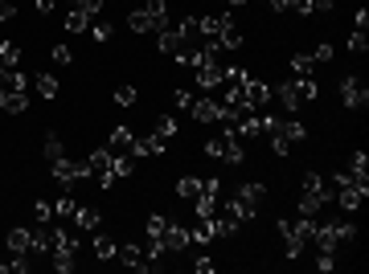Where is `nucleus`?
<instances>
[{"mask_svg": "<svg viewBox=\"0 0 369 274\" xmlns=\"http://www.w3.org/2000/svg\"><path fill=\"white\" fill-rule=\"evenodd\" d=\"M263 201H267V188H263L259 181H250V184H242V188L226 201V213H230L238 226H246V221H254V217H259Z\"/></svg>", "mask_w": 369, "mask_h": 274, "instance_id": "obj_1", "label": "nucleus"}, {"mask_svg": "<svg viewBox=\"0 0 369 274\" xmlns=\"http://www.w3.org/2000/svg\"><path fill=\"white\" fill-rule=\"evenodd\" d=\"M205 156H209V160H218V164H230V168H242V164H246V148H242V139L234 136L230 127H221V131L209 136Z\"/></svg>", "mask_w": 369, "mask_h": 274, "instance_id": "obj_2", "label": "nucleus"}, {"mask_svg": "<svg viewBox=\"0 0 369 274\" xmlns=\"http://www.w3.org/2000/svg\"><path fill=\"white\" fill-rule=\"evenodd\" d=\"M169 25V4L164 0H144L140 8L127 13V29L131 33H160Z\"/></svg>", "mask_w": 369, "mask_h": 274, "instance_id": "obj_3", "label": "nucleus"}, {"mask_svg": "<svg viewBox=\"0 0 369 274\" xmlns=\"http://www.w3.org/2000/svg\"><path fill=\"white\" fill-rule=\"evenodd\" d=\"M156 46H160V53H164V58H172V62H185V66H189V58H193V49L201 46V37H185L176 25H164V29L156 33Z\"/></svg>", "mask_w": 369, "mask_h": 274, "instance_id": "obj_4", "label": "nucleus"}, {"mask_svg": "<svg viewBox=\"0 0 369 274\" xmlns=\"http://www.w3.org/2000/svg\"><path fill=\"white\" fill-rule=\"evenodd\" d=\"M304 136H308V127H304L295 115H292V119H279V127L271 131V152H275V156H292V148Z\"/></svg>", "mask_w": 369, "mask_h": 274, "instance_id": "obj_5", "label": "nucleus"}, {"mask_svg": "<svg viewBox=\"0 0 369 274\" xmlns=\"http://www.w3.org/2000/svg\"><path fill=\"white\" fill-rule=\"evenodd\" d=\"M91 176H95V172H91V164L86 160H66V156L53 160V181L66 184V188H78V184H86Z\"/></svg>", "mask_w": 369, "mask_h": 274, "instance_id": "obj_6", "label": "nucleus"}, {"mask_svg": "<svg viewBox=\"0 0 369 274\" xmlns=\"http://www.w3.org/2000/svg\"><path fill=\"white\" fill-rule=\"evenodd\" d=\"M197 123H205V127H221L226 123V107H221V98H193V107H189Z\"/></svg>", "mask_w": 369, "mask_h": 274, "instance_id": "obj_7", "label": "nucleus"}, {"mask_svg": "<svg viewBox=\"0 0 369 274\" xmlns=\"http://www.w3.org/2000/svg\"><path fill=\"white\" fill-rule=\"evenodd\" d=\"M341 103L349 107V111H361L369 103V86L357 78V74H344L341 78Z\"/></svg>", "mask_w": 369, "mask_h": 274, "instance_id": "obj_8", "label": "nucleus"}, {"mask_svg": "<svg viewBox=\"0 0 369 274\" xmlns=\"http://www.w3.org/2000/svg\"><path fill=\"white\" fill-rule=\"evenodd\" d=\"M242 94H246V107H250V111H267V103H271V86L263 82V78H250V74H246Z\"/></svg>", "mask_w": 369, "mask_h": 274, "instance_id": "obj_9", "label": "nucleus"}, {"mask_svg": "<svg viewBox=\"0 0 369 274\" xmlns=\"http://www.w3.org/2000/svg\"><path fill=\"white\" fill-rule=\"evenodd\" d=\"M160 242H164V250H169V254H181V250H189V246H193V233L181 226V221H169L164 233H160Z\"/></svg>", "mask_w": 369, "mask_h": 274, "instance_id": "obj_10", "label": "nucleus"}, {"mask_svg": "<svg viewBox=\"0 0 369 274\" xmlns=\"http://www.w3.org/2000/svg\"><path fill=\"white\" fill-rule=\"evenodd\" d=\"M115 258H119L123 266H131V270H152L144 246H136V242H115Z\"/></svg>", "mask_w": 369, "mask_h": 274, "instance_id": "obj_11", "label": "nucleus"}, {"mask_svg": "<svg viewBox=\"0 0 369 274\" xmlns=\"http://www.w3.org/2000/svg\"><path fill=\"white\" fill-rule=\"evenodd\" d=\"M164 143H169V139L160 136V131L136 136V143H131V160H148V156H160V152H164Z\"/></svg>", "mask_w": 369, "mask_h": 274, "instance_id": "obj_12", "label": "nucleus"}, {"mask_svg": "<svg viewBox=\"0 0 369 274\" xmlns=\"http://www.w3.org/2000/svg\"><path fill=\"white\" fill-rule=\"evenodd\" d=\"M70 221H74V229H78V233H95V229H103V217H98L95 205H78Z\"/></svg>", "mask_w": 369, "mask_h": 274, "instance_id": "obj_13", "label": "nucleus"}, {"mask_svg": "<svg viewBox=\"0 0 369 274\" xmlns=\"http://www.w3.org/2000/svg\"><path fill=\"white\" fill-rule=\"evenodd\" d=\"M131 143H136V131L123 127V123H115V127H111V139H107V148H111L115 156H131Z\"/></svg>", "mask_w": 369, "mask_h": 274, "instance_id": "obj_14", "label": "nucleus"}, {"mask_svg": "<svg viewBox=\"0 0 369 274\" xmlns=\"http://www.w3.org/2000/svg\"><path fill=\"white\" fill-rule=\"evenodd\" d=\"M29 107V91H0V115H21Z\"/></svg>", "mask_w": 369, "mask_h": 274, "instance_id": "obj_15", "label": "nucleus"}, {"mask_svg": "<svg viewBox=\"0 0 369 274\" xmlns=\"http://www.w3.org/2000/svg\"><path fill=\"white\" fill-rule=\"evenodd\" d=\"M91 250H95L98 262H111V258H115V237H111V233H103V229H95V237H91Z\"/></svg>", "mask_w": 369, "mask_h": 274, "instance_id": "obj_16", "label": "nucleus"}, {"mask_svg": "<svg viewBox=\"0 0 369 274\" xmlns=\"http://www.w3.org/2000/svg\"><path fill=\"white\" fill-rule=\"evenodd\" d=\"M279 237H283V254H287V258H299V254H304V242H299V237H295V229H292V221H279Z\"/></svg>", "mask_w": 369, "mask_h": 274, "instance_id": "obj_17", "label": "nucleus"}, {"mask_svg": "<svg viewBox=\"0 0 369 274\" xmlns=\"http://www.w3.org/2000/svg\"><path fill=\"white\" fill-rule=\"evenodd\" d=\"M4 242H8V254H33V237H29V229H8V237H4Z\"/></svg>", "mask_w": 369, "mask_h": 274, "instance_id": "obj_18", "label": "nucleus"}, {"mask_svg": "<svg viewBox=\"0 0 369 274\" xmlns=\"http://www.w3.org/2000/svg\"><path fill=\"white\" fill-rule=\"evenodd\" d=\"M21 53H25L21 41H0V66H4V70H17V66H21Z\"/></svg>", "mask_w": 369, "mask_h": 274, "instance_id": "obj_19", "label": "nucleus"}, {"mask_svg": "<svg viewBox=\"0 0 369 274\" xmlns=\"http://www.w3.org/2000/svg\"><path fill=\"white\" fill-rule=\"evenodd\" d=\"M33 86H37V98H58V91H62V82H58V74H37V82H33Z\"/></svg>", "mask_w": 369, "mask_h": 274, "instance_id": "obj_20", "label": "nucleus"}, {"mask_svg": "<svg viewBox=\"0 0 369 274\" xmlns=\"http://www.w3.org/2000/svg\"><path fill=\"white\" fill-rule=\"evenodd\" d=\"M292 70H295V78H316V58L312 53H295L292 58Z\"/></svg>", "mask_w": 369, "mask_h": 274, "instance_id": "obj_21", "label": "nucleus"}, {"mask_svg": "<svg viewBox=\"0 0 369 274\" xmlns=\"http://www.w3.org/2000/svg\"><path fill=\"white\" fill-rule=\"evenodd\" d=\"M0 91H29V82H25L21 70H4L0 66Z\"/></svg>", "mask_w": 369, "mask_h": 274, "instance_id": "obj_22", "label": "nucleus"}, {"mask_svg": "<svg viewBox=\"0 0 369 274\" xmlns=\"http://www.w3.org/2000/svg\"><path fill=\"white\" fill-rule=\"evenodd\" d=\"M111 160H115V152H111V148H95V152H91V156H86V164H91V172H107V168H111Z\"/></svg>", "mask_w": 369, "mask_h": 274, "instance_id": "obj_23", "label": "nucleus"}, {"mask_svg": "<svg viewBox=\"0 0 369 274\" xmlns=\"http://www.w3.org/2000/svg\"><path fill=\"white\" fill-rule=\"evenodd\" d=\"M41 152H46V160H49V164H53V160H62V156H66V143L58 139V131H49V136H46V143H41Z\"/></svg>", "mask_w": 369, "mask_h": 274, "instance_id": "obj_24", "label": "nucleus"}, {"mask_svg": "<svg viewBox=\"0 0 369 274\" xmlns=\"http://www.w3.org/2000/svg\"><path fill=\"white\" fill-rule=\"evenodd\" d=\"M197 193H201V176H181V181H176V197H181V201H193Z\"/></svg>", "mask_w": 369, "mask_h": 274, "instance_id": "obj_25", "label": "nucleus"}, {"mask_svg": "<svg viewBox=\"0 0 369 274\" xmlns=\"http://www.w3.org/2000/svg\"><path fill=\"white\" fill-rule=\"evenodd\" d=\"M91 21H95V17H86V13H78V8H70V13H66V29H70V33H86V29H91Z\"/></svg>", "mask_w": 369, "mask_h": 274, "instance_id": "obj_26", "label": "nucleus"}, {"mask_svg": "<svg viewBox=\"0 0 369 274\" xmlns=\"http://www.w3.org/2000/svg\"><path fill=\"white\" fill-rule=\"evenodd\" d=\"M86 33H91V37H95L98 46H103V41H111V33H115V29H111V21H103V17H95Z\"/></svg>", "mask_w": 369, "mask_h": 274, "instance_id": "obj_27", "label": "nucleus"}, {"mask_svg": "<svg viewBox=\"0 0 369 274\" xmlns=\"http://www.w3.org/2000/svg\"><path fill=\"white\" fill-rule=\"evenodd\" d=\"M74 209H78V201H74V197H58V201H53V217L70 221V217H74Z\"/></svg>", "mask_w": 369, "mask_h": 274, "instance_id": "obj_28", "label": "nucleus"}, {"mask_svg": "<svg viewBox=\"0 0 369 274\" xmlns=\"http://www.w3.org/2000/svg\"><path fill=\"white\" fill-rule=\"evenodd\" d=\"M66 4H70V8H78V13H86V17H98L107 0H66Z\"/></svg>", "mask_w": 369, "mask_h": 274, "instance_id": "obj_29", "label": "nucleus"}, {"mask_svg": "<svg viewBox=\"0 0 369 274\" xmlns=\"http://www.w3.org/2000/svg\"><path fill=\"white\" fill-rule=\"evenodd\" d=\"M312 58H316V66H332V58H337V49H332V41H320V46L312 49Z\"/></svg>", "mask_w": 369, "mask_h": 274, "instance_id": "obj_30", "label": "nucleus"}, {"mask_svg": "<svg viewBox=\"0 0 369 274\" xmlns=\"http://www.w3.org/2000/svg\"><path fill=\"white\" fill-rule=\"evenodd\" d=\"M33 221H41V226H46V221H53V205H49V201H41V197H33Z\"/></svg>", "mask_w": 369, "mask_h": 274, "instance_id": "obj_31", "label": "nucleus"}, {"mask_svg": "<svg viewBox=\"0 0 369 274\" xmlns=\"http://www.w3.org/2000/svg\"><path fill=\"white\" fill-rule=\"evenodd\" d=\"M164 226H169V217L152 213V217H148V226H144V233H148V237H160V233H164Z\"/></svg>", "mask_w": 369, "mask_h": 274, "instance_id": "obj_32", "label": "nucleus"}, {"mask_svg": "<svg viewBox=\"0 0 369 274\" xmlns=\"http://www.w3.org/2000/svg\"><path fill=\"white\" fill-rule=\"evenodd\" d=\"M136 98H140L136 86H119V91H115V107H136Z\"/></svg>", "mask_w": 369, "mask_h": 274, "instance_id": "obj_33", "label": "nucleus"}, {"mask_svg": "<svg viewBox=\"0 0 369 274\" xmlns=\"http://www.w3.org/2000/svg\"><path fill=\"white\" fill-rule=\"evenodd\" d=\"M349 172H357V176H369V156H365V152H353V160H349Z\"/></svg>", "mask_w": 369, "mask_h": 274, "instance_id": "obj_34", "label": "nucleus"}, {"mask_svg": "<svg viewBox=\"0 0 369 274\" xmlns=\"http://www.w3.org/2000/svg\"><path fill=\"white\" fill-rule=\"evenodd\" d=\"M156 131H160L164 139H172L176 136V119H172V115H160V119H156Z\"/></svg>", "mask_w": 369, "mask_h": 274, "instance_id": "obj_35", "label": "nucleus"}, {"mask_svg": "<svg viewBox=\"0 0 369 274\" xmlns=\"http://www.w3.org/2000/svg\"><path fill=\"white\" fill-rule=\"evenodd\" d=\"M172 107L176 111H189L193 107V91H172Z\"/></svg>", "mask_w": 369, "mask_h": 274, "instance_id": "obj_36", "label": "nucleus"}, {"mask_svg": "<svg viewBox=\"0 0 369 274\" xmlns=\"http://www.w3.org/2000/svg\"><path fill=\"white\" fill-rule=\"evenodd\" d=\"M193 266H197V274H214V270H218V258H209V254H197Z\"/></svg>", "mask_w": 369, "mask_h": 274, "instance_id": "obj_37", "label": "nucleus"}, {"mask_svg": "<svg viewBox=\"0 0 369 274\" xmlns=\"http://www.w3.org/2000/svg\"><path fill=\"white\" fill-rule=\"evenodd\" d=\"M365 49H369V37L361 33V29H357V33L349 37V53H365Z\"/></svg>", "mask_w": 369, "mask_h": 274, "instance_id": "obj_38", "label": "nucleus"}, {"mask_svg": "<svg viewBox=\"0 0 369 274\" xmlns=\"http://www.w3.org/2000/svg\"><path fill=\"white\" fill-rule=\"evenodd\" d=\"M53 62H58V66H70V62H74V49L70 46H53Z\"/></svg>", "mask_w": 369, "mask_h": 274, "instance_id": "obj_39", "label": "nucleus"}, {"mask_svg": "<svg viewBox=\"0 0 369 274\" xmlns=\"http://www.w3.org/2000/svg\"><path fill=\"white\" fill-rule=\"evenodd\" d=\"M316 270H320V274L337 270V254H320V258H316Z\"/></svg>", "mask_w": 369, "mask_h": 274, "instance_id": "obj_40", "label": "nucleus"}, {"mask_svg": "<svg viewBox=\"0 0 369 274\" xmlns=\"http://www.w3.org/2000/svg\"><path fill=\"white\" fill-rule=\"evenodd\" d=\"M17 17V4L13 0H0V21H13Z\"/></svg>", "mask_w": 369, "mask_h": 274, "instance_id": "obj_41", "label": "nucleus"}, {"mask_svg": "<svg viewBox=\"0 0 369 274\" xmlns=\"http://www.w3.org/2000/svg\"><path fill=\"white\" fill-rule=\"evenodd\" d=\"M332 8H337V0H312V17L316 13H332Z\"/></svg>", "mask_w": 369, "mask_h": 274, "instance_id": "obj_42", "label": "nucleus"}, {"mask_svg": "<svg viewBox=\"0 0 369 274\" xmlns=\"http://www.w3.org/2000/svg\"><path fill=\"white\" fill-rule=\"evenodd\" d=\"M353 25H357V29L365 33V29H369V8H357V17H353Z\"/></svg>", "mask_w": 369, "mask_h": 274, "instance_id": "obj_43", "label": "nucleus"}, {"mask_svg": "<svg viewBox=\"0 0 369 274\" xmlns=\"http://www.w3.org/2000/svg\"><path fill=\"white\" fill-rule=\"evenodd\" d=\"M53 4H58V0H33V8H37V13H53Z\"/></svg>", "mask_w": 369, "mask_h": 274, "instance_id": "obj_44", "label": "nucleus"}, {"mask_svg": "<svg viewBox=\"0 0 369 274\" xmlns=\"http://www.w3.org/2000/svg\"><path fill=\"white\" fill-rule=\"evenodd\" d=\"M4 270H8V262H0V274H4Z\"/></svg>", "mask_w": 369, "mask_h": 274, "instance_id": "obj_45", "label": "nucleus"}]
</instances>
